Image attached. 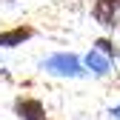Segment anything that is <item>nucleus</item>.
I'll list each match as a JSON object with an SVG mask.
<instances>
[{
  "label": "nucleus",
  "mask_w": 120,
  "mask_h": 120,
  "mask_svg": "<svg viewBox=\"0 0 120 120\" xmlns=\"http://www.w3.org/2000/svg\"><path fill=\"white\" fill-rule=\"evenodd\" d=\"M114 6H117V0H97V3H94V17H97V23L112 26V20H114Z\"/></svg>",
  "instance_id": "obj_1"
},
{
  "label": "nucleus",
  "mask_w": 120,
  "mask_h": 120,
  "mask_svg": "<svg viewBox=\"0 0 120 120\" xmlns=\"http://www.w3.org/2000/svg\"><path fill=\"white\" fill-rule=\"evenodd\" d=\"M46 66L54 69V71H69V74H77V71H80V69H77V57H71V54H57V57L49 60Z\"/></svg>",
  "instance_id": "obj_2"
},
{
  "label": "nucleus",
  "mask_w": 120,
  "mask_h": 120,
  "mask_svg": "<svg viewBox=\"0 0 120 120\" xmlns=\"http://www.w3.org/2000/svg\"><path fill=\"white\" fill-rule=\"evenodd\" d=\"M17 112H20V117H26V120H46L43 106H40L37 100H17Z\"/></svg>",
  "instance_id": "obj_3"
},
{
  "label": "nucleus",
  "mask_w": 120,
  "mask_h": 120,
  "mask_svg": "<svg viewBox=\"0 0 120 120\" xmlns=\"http://www.w3.org/2000/svg\"><path fill=\"white\" fill-rule=\"evenodd\" d=\"M26 37H32V29H29V26H20V29H14V32L0 34V46H17V43H23Z\"/></svg>",
  "instance_id": "obj_4"
},
{
  "label": "nucleus",
  "mask_w": 120,
  "mask_h": 120,
  "mask_svg": "<svg viewBox=\"0 0 120 120\" xmlns=\"http://www.w3.org/2000/svg\"><path fill=\"white\" fill-rule=\"evenodd\" d=\"M86 63L92 66L94 71H106V69H109V60L103 57L100 52H89V57H86Z\"/></svg>",
  "instance_id": "obj_5"
},
{
  "label": "nucleus",
  "mask_w": 120,
  "mask_h": 120,
  "mask_svg": "<svg viewBox=\"0 0 120 120\" xmlns=\"http://www.w3.org/2000/svg\"><path fill=\"white\" fill-rule=\"evenodd\" d=\"M97 46H100V52H112V43L109 40H97Z\"/></svg>",
  "instance_id": "obj_6"
},
{
  "label": "nucleus",
  "mask_w": 120,
  "mask_h": 120,
  "mask_svg": "<svg viewBox=\"0 0 120 120\" xmlns=\"http://www.w3.org/2000/svg\"><path fill=\"white\" fill-rule=\"evenodd\" d=\"M114 114H117V117H120V106H117V109H114Z\"/></svg>",
  "instance_id": "obj_7"
}]
</instances>
